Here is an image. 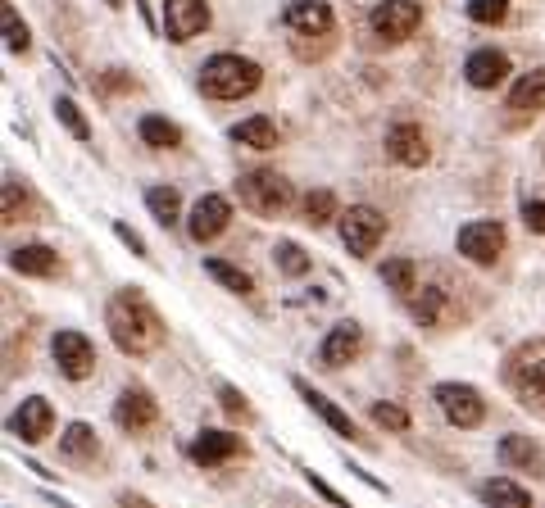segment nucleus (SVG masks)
Wrapping results in <instances>:
<instances>
[{
  "mask_svg": "<svg viewBox=\"0 0 545 508\" xmlns=\"http://www.w3.org/2000/svg\"><path fill=\"white\" fill-rule=\"evenodd\" d=\"M155 418H159V404L150 400V391H141V386H128V391L114 400V422H119L123 431H146Z\"/></svg>",
  "mask_w": 545,
  "mask_h": 508,
  "instance_id": "4468645a",
  "label": "nucleus"
},
{
  "mask_svg": "<svg viewBox=\"0 0 545 508\" xmlns=\"http://www.w3.org/2000/svg\"><path fill=\"white\" fill-rule=\"evenodd\" d=\"M382 236H387V218L377 214L373 205H350L346 214H341V241H346V250L355 254V259H368Z\"/></svg>",
  "mask_w": 545,
  "mask_h": 508,
  "instance_id": "20e7f679",
  "label": "nucleus"
},
{
  "mask_svg": "<svg viewBox=\"0 0 545 508\" xmlns=\"http://www.w3.org/2000/svg\"><path fill=\"white\" fill-rule=\"evenodd\" d=\"M55 118H60V123L69 127V132H73V137H78V141H91V123H87V118H82V109L73 105L69 96H60V100H55Z\"/></svg>",
  "mask_w": 545,
  "mask_h": 508,
  "instance_id": "7c9ffc66",
  "label": "nucleus"
},
{
  "mask_svg": "<svg viewBox=\"0 0 545 508\" xmlns=\"http://www.w3.org/2000/svg\"><path fill=\"white\" fill-rule=\"evenodd\" d=\"M382 282H387L396 295H414V291H418V268H414V259H387V264H382Z\"/></svg>",
  "mask_w": 545,
  "mask_h": 508,
  "instance_id": "c85d7f7f",
  "label": "nucleus"
},
{
  "mask_svg": "<svg viewBox=\"0 0 545 508\" xmlns=\"http://www.w3.org/2000/svg\"><path fill=\"white\" fill-rule=\"evenodd\" d=\"M50 422H55L50 404L41 400V395H32V400H23V404H19V413H14L10 431L23 440V445H41V440L50 436Z\"/></svg>",
  "mask_w": 545,
  "mask_h": 508,
  "instance_id": "f3484780",
  "label": "nucleus"
},
{
  "mask_svg": "<svg viewBox=\"0 0 545 508\" xmlns=\"http://www.w3.org/2000/svg\"><path fill=\"white\" fill-rule=\"evenodd\" d=\"M387 155L405 168H423L427 164V137L418 123H391L387 132Z\"/></svg>",
  "mask_w": 545,
  "mask_h": 508,
  "instance_id": "ddd939ff",
  "label": "nucleus"
},
{
  "mask_svg": "<svg viewBox=\"0 0 545 508\" xmlns=\"http://www.w3.org/2000/svg\"><path fill=\"white\" fill-rule=\"evenodd\" d=\"M209 28V5L205 0H164V37L191 41Z\"/></svg>",
  "mask_w": 545,
  "mask_h": 508,
  "instance_id": "6e6552de",
  "label": "nucleus"
},
{
  "mask_svg": "<svg viewBox=\"0 0 545 508\" xmlns=\"http://www.w3.org/2000/svg\"><path fill=\"white\" fill-rule=\"evenodd\" d=\"M464 78H468V87H477V91H491L496 82H505L509 78V55L505 50H473L468 55V64H464Z\"/></svg>",
  "mask_w": 545,
  "mask_h": 508,
  "instance_id": "dca6fc26",
  "label": "nucleus"
},
{
  "mask_svg": "<svg viewBox=\"0 0 545 508\" xmlns=\"http://www.w3.org/2000/svg\"><path fill=\"white\" fill-rule=\"evenodd\" d=\"M423 23V5L418 0H382L373 14H368V28L377 41H405L418 32Z\"/></svg>",
  "mask_w": 545,
  "mask_h": 508,
  "instance_id": "39448f33",
  "label": "nucleus"
},
{
  "mask_svg": "<svg viewBox=\"0 0 545 508\" xmlns=\"http://www.w3.org/2000/svg\"><path fill=\"white\" fill-rule=\"evenodd\" d=\"M60 450L69 454V459H96V431H91L87 422H69L60 436Z\"/></svg>",
  "mask_w": 545,
  "mask_h": 508,
  "instance_id": "bb28decb",
  "label": "nucleus"
},
{
  "mask_svg": "<svg viewBox=\"0 0 545 508\" xmlns=\"http://www.w3.org/2000/svg\"><path fill=\"white\" fill-rule=\"evenodd\" d=\"M109 5H114V10H119V5H123V0H109Z\"/></svg>",
  "mask_w": 545,
  "mask_h": 508,
  "instance_id": "a18cd8bd",
  "label": "nucleus"
},
{
  "mask_svg": "<svg viewBox=\"0 0 545 508\" xmlns=\"http://www.w3.org/2000/svg\"><path fill=\"white\" fill-rule=\"evenodd\" d=\"M368 413H373L377 427H387V431H409V413L396 409V404H373Z\"/></svg>",
  "mask_w": 545,
  "mask_h": 508,
  "instance_id": "f704fd0d",
  "label": "nucleus"
},
{
  "mask_svg": "<svg viewBox=\"0 0 545 508\" xmlns=\"http://www.w3.org/2000/svg\"><path fill=\"white\" fill-rule=\"evenodd\" d=\"M128 87H132V82H128V73H123V69L105 73V91H128Z\"/></svg>",
  "mask_w": 545,
  "mask_h": 508,
  "instance_id": "79ce46f5",
  "label": "nucleus"
},
{
  "mask_svg": "<svg viewBox=\"0 0 545 508\" xmlns=\"http://www.w3.org/2000/svg\"><path fill=\"white\" fill-rule=\"evenodd\" d=\"M432 400H436V409L446 413V422L450 427H477V422L486 418V404H482V395L473 391V386H464V381H441L432 391Z\"/></svg>",
  "mask_w": 545,
  "mask_h": 508,
  "instance_id": "423d86ee",
  "label": "nucleus"
},
{
  "mask_svg": "<svg viewBox=\"0 0 545 508\" xmlns=\"http://www.w3.org/2000/svg\"><path fill=\"white\" fill-rule=\"evenodd\" d=\"M296 391H300V400H305L309 409H314L318 418L327 422V427L337 431V436H346V440H364V436H359V427H355V418H350L346 409H337V404L327 400V395H318L314 386H309V381H300V377H296Z\"/></svg>",
  "mask_w": 545,
  "mask_h": 508,
  "instance_id": "6ab92c4d",
  "label": "nucleus"
},
{
  "mask_svg": "<svg viewBox=\"0 0 545 508\" xmlns=\"http://www.w3.org/2000/svg\"><path fill=\"white\" fill-rule=\"evenodd\" d=\"M119 504H123V508H150L141 495H119Z\"/></svg>",
  "mask_w": 545,
  "mask_h": 508,
  "instance_id": "37998d69",
  "label": "nucleus"
},
{
  "mask_svg": "<svg viewBox=\"0 0 545 508\" xmlns=\"http://www.w3.org/2000/svg\"><path fill=\"white\" fill-rule=\"evenodd\" d=\"M50 354H55V363H60V372L69 381H87L91 368H96V350H91V341L82 332H55Z\"/></svg>",
  "mask_w": 545,
  "mask_h": 508,
  "instance_id": "0eeeda50",
  "label": "nucleus"
},
{
  "mask_svg": "<svg viewBox=\"0 0 545 508\" xmlns=\"http://www.w3.org/2000/svg\"><path fill=\"white\" fill-rule=\"evenodd\" d=\"M264 82L255 59H241V55H214L205 59V69H200V91L214 100H241Z\"/></svg>",
  "mask_w": 545,
  "mask_h": 508,
  "instance_id": "f03ea898",
  "label": "nucleus"
},
{
  "mask_svg": "<svg viewBox=\"0 0 545 508\" xmlns=\"http://www.w3.org/2000/svg\"><path fill=\"white\" fill-rule=\"evenodd\" d=\"M500 250H505V227L500 223H468L459 227V254L473 259V264H496Z\"/></svg>",
  "mask_w": 545,
  "mask_h": 508,
  "instance_id": "1a4fd4ad",
  "label": "nucleus"
},
{
  "mask_svg": "<svg viewBox=\"0 0 545 508\" xmlns=\"http://www.w3.org/2000/svg\"><path fill=\"white\" fill-rule=\"evenodd\" d=\"M114 236H119V241H123V245H128V250H132V254H141V259H150V254H146V241H141V236H137V232H132V227H128V223H114Z\"/></svg>",
  "mask_w": 545,
  "mask_h": 508,
  "instance_id": "ea45409f",
  "label": "nucleus"
},
{
  "mask_svg": "<svg viewBox=\"0 0 545 508\" xmlns=\"http://www.w3.org/2000/svg\"><path fill=\"white\" fill-rule=\"evenodd\" d=\"M205 273L214 277L218 286H228L232 295H250V291H255L250 273H241V268H237V264H228V259H205Z\"/></svg>",
  "mask_w": 545,
  "mask_h": 508,
  "instance_id": "cd10ccee",
  "label": "nucleus"
},
{
  "mask_svg": "<svg viewBox=\"0 0 545 508\" xmlns=\"http://www.w3.org/2000/svg\"><path fill=\"white\" fill-rule=\"evenodd\" d=\"M278 268L287 277H305L309 273V254L296 241H278Z\"/></svg>",
  "mask_w": 545,
  "mask_h": 508,
  "instance_id": "473e14b6",
  "label": "nucleus"
},
{
  "mask_svg": "<svg viewBox=\"0 0 545 508\" xmlns=\"http://www.w3.org/2000/svg\"><path fill=\"white\" fill-rule=\"evenodd\" d=\"M509 109H518V114H536V109H545V69L523 73V78L509 87Z\"/></svg>",
  "mask_w": 545,
  "mask_h": 508,
  "instance_id": "412c9836",
  "label": "nucleus"
},
{
  "mask_svg": "<svg viewBox=\"0 0 545 508\" xmlns=\"http://www.w3.org/2000/svg\"><path fill=\"white\" fill-rule=\"evenodd\" d=\"M137 5H141V19H146L150 28H155V14H150V0H137Z\"/></svg>",
  "mask_w": 545,
  "mask_h": 508,
  "instance_id": "c03bdc74",
  "label": "nucleus"
},
{
  "mask_svg": "<svg viewBox=\"0 0 545 508\" xmlns=\"http://www.w3.org/2000/svg\"><path fill=\"white\" fill-rule=\"evenodd\" d=\"M146 205H150V214H155L159 227H173V223H178V214H182V196L173 191V186H150Z\"/></svg>",
  "mask_w": 545,
  "mask_h": 508,
  "instance_id": "393cba45",
  "label": "nucleus"
},
{
  "mask_svg": "<svg viewBox=\"0 0 545 508\" xmlns=\"http://www.w3.org/2000/svg\"><path fill=\"white\" fill-rule=\"evenodd\" d=\"M441 304H446V291H441V286H427V291L414 300V318L423 327H432L436 318H441Z\"/></svg>",
  "mask_w": 545,
  "mask_h": 508,
  "instance_id": "2f4dec72",
  "label": "nucleus"
},
{
  "mask_svg": "<svg viewBox=\"0 0 545 508\" xmlns=\"http://www.w3.org/2000/svg\"><path fill=\"white\" fill-rule=\"evenodd\" d=\"M500 459H505V468H527V472H545V454L536 450L527 436H505L500 440Z\"/></svg>",
  "mask_w": 545,
  "mask_h": 508,
  "instance_id": "b1692460",
  "label": "nucleus"
},
{
  "mask_svg": "<svg viewBox=\"0 0 545 508\" xmlns=\"http://www.w3.org/2000/svg\"><path fill=\"white\" fill-rule=\"evenodd\" d=\"M141 141L155 150H173L182 141V127L169 123V118H159V114H146L141 118Z\"/></svg>",
  "mask_w": 545,
  "mask_h": 508,
  "instance_id": "a878e982",
  "label": "nucleus"
},
{
  "mask_svg": "<svg viewBox=\"0 0 545 508\" xmlns=\"http://www.w3.org/2000/svg\"><path fill=\"white\" fill-rule=\"evenodd\" d=\"M505 377H509V386H514L518 400L545 409V359L541 354H518V359L509 363Z\"/></svg>",
  "mask_w": 545,
  "mask_h": 508,
  "instance_id": "9d476101",
  "label": "nucleus"
},
{
  "mask_svg": "<svg viewBox=\"0 0 545 508\" xmlns=\"http://www.w3.org/2000/svg\"><path fill=\"white\" fill-rule=\"evenodd\" d=\"M523 223H527V232L545 236V200H527V205H523Z\"/></svg>",
  "mask_w": 545,
  "mask_h": 508,
  "instance_id": "4c0bfd02",
  "label": "nucleus"
},
{
  "mask_svg": "<svg viewBox=\"0 0 545 508\" xmlns=\"http://www.w3.org/2000/svg\"><path fill=\"white\" fill-rule=\"evenodd\" d=\"M300 209H305L309 227H323V223H332V214H337V196H332V191H309Z\"/></svg>",
  "mask_w": 545,
  "mask_h": 508,
  "instance_id": "c756f323",
  "label": "nucleus"
},
{
  "mask_svg": "<svg viewBox=\"0 0 545 508\" xmlns=\"http://www.w3.org/2000/svg\"><path fill=\"white\" fill-rule=\"evenodd\" d=\"M19 205H28V196L19 191V182H5V223L19 218Z\"/></svg>",
  "mask_w": 545,
  "mask_h": 508,
  "instance_id": "58836bf2",
  "label": "nucleus"
},
{
  "mask_svg": "<svg viewBox=\"0 0 545 508\" xmlns=\"http://www.w3.org/2000/svg\"><path fill=\"white\" fill-rule=\"evenodd\" d=\"M10 268L23 277H50L60 268V254L50 245H19V250H10Z\"/></svg>",
  "mask_w": 545,
  "mask_h": 508,
  "instance_id": "aec40b11",
  "label": "nucleus"
},
{
  "mask_svg": "<svg viewBox=\"0 0 545 508\" xmlns=\"http://www.w3.org/2000/svg\"><path fill=\"white\" fill-rule=\"evenodd\" d=\"M482 499H486L491 508H532V495H527L518 481H509V477L482 481Z\"/></svg>",
  "mask_w": 545,
  "mask_h": 508,
  "instance_id": "5701e85b",
  "label": "nucleus"
},
{
  "mask_svg": "<svg viewBox=\"0 0 545 508\" xmlns=\"http://www.w3.org/2000/svg\"><path fill=\"white\" fill-rule=\"evenodd\" d=\"M509 14V0H468V19L473 23H500Z\"/></svg>",
  "mask_w": 545,
  "mask_h": 508,
  "instance_id": "72a5a7b5",
  "label": "nucleus"
},
{
  "mask_svg": "<svg viewBox=\"0 0 545 508\" xmlns=\"http://www.w3.org/2000/svg\"><path fill=\"white\" fill-rule=\"evenodd\" d=\"M105 323H109V336L119 345L123 354H150L159 341H164V323H159V313L146 304L141 291H119L109 300L105 309Z\"/></svg>",
  "mask_w": 545,
  "mask_h": 508,
  "instance_id": "f257e3e1",
  "label": "nucleus"
},
{
  "mask_svg": "<svg viewBox=\"0 0 545 508\" xmlns=\"http://www.w3.org/2000/svg\"><path fill=\"white\" fill-rule=\"evenodd\" d=\"M309 486H314V490H318V495H323V499H327V504H337V508H350V504H346V499H341V495H337V490L327 486V481H318V477H314V472H309Z\"/></svg>",
  "mask_w": 545,
  "mask_h": 508,
  "instance_id": "a19ab883",
  "label": "nucleus"
},
{
  "mask_svg": "<svg viewBox=\"0 0 545 508\" xmlns=\"http://www.w3.org/2000/svg\"><path fill=\"white\" fill-rule=\"evenodd\" d=\"M232 223V205L223 196H200L196 200V209H191V218H187V232H191V241H214V236H223V227Z\"/></svg>",
  "mask_w": 545,
  "mask_h": 508,
  "instance_id": "9b49d317",
  "label": "nucleus"
},
{
  "mask_svg": "<svg viewBox=\"0 0 545 508\" xmlns=\"http://www.w3.org/2000/svg\"><path fill=\"white\" fill-rule=\"evenodd\" d=\"M232 141H241V146H250V150H273L278 146V127H273V118H264V114L241 118V123L232 127Z\"/></svg>",
  "mask_w": 545,
  "mask_h": 508,
  "instance_id": "4be33fe9",
  "label": "nucleus"
},
{
  "mask_svg": "<svg viewBox=\"0 0 545 508\" xmlns=\"http://www.w3.org/2000/svg\"><path fill=\"white\" fill-rule=\"evenodd\" d=\"M191 463H200V468H218V463H228L241 454V436H232V431H200L196 440H191Z\"/></svg>",
  "mask_w": 545,
  "mask_h": 508,
  "instance_id": "2eb2a0df",
  "label": "nucleus"
},
{
  "mask_svg": "<svg viewBox=\"0 0 545 508\" xmlns=\"http://www.w3.org/2000/svg\"><path fill=\"white\" fill-rule=\"evenodd\" d=\"M5 46H10L14 55H23V50H28V28L19 23L14 5H5Z\"/></svg>",
  "mask_w": 545,
  "mask_h": 508,
  "instance_id": "c9c22d12",
  "label": "nucleus"
},
{
  "mask_svg": "<svg viewBox=\"0 0 545 508\" xmlns=\"http://www.w3.org/2000/svg\"><path fill=\"white\" fill-rule=\"evenodd\" d=\"M218 400H223V409H228L232 413V418H246V395H241V391H232V386H218Z\"/></svg>",
  "mask_w": 545,
  "mask_h": 508,
  "instance_id": "e433bc0d",
  "label": "nucleus"
},
{
  "mask_svg": "<svg viewBox=\"0 0 545 508\" xmlns=\"http://www.w3.org/2000/svg\"><path fill=\"white\" fill-rule=\"evenodd\" d=\"M282 19H287L291 32L323 37V32H332V5H327V0H291Z\"/></svg>",
  "mask_w": 545,
  "mask_h": 508,
  "instance_id": "a211bd4d",
  "label": "nucleus"
},
{
  "mask_svg": "<svg viewBox=\"0 0 545 508\" xmlns=\"http://www.w3.org/2000/svg\"><path fill=\"white\" fill-rule=\"evenodd\" d=\"M359 350H364V332H359V323H337L323 336V345H318V363H323V368H346Z\"/></svg>",
  "mask_w": 545,
  "mask_h": 508,
  "instance_id": "f8f14e48",
  "label": "nucleus"
},
{
  "mask_svg": "<svg viewBox=\"0 0 545 508\" xmlns=\"http://www.w3.org/2000/svg\"><path fill=\"white\" fill-rule=\"evenodd\" d=\"M237 191H241V205L259 218H278L282 209L291 205V182L282 173H273V168H250V173H241Z\"/></svg>",
  "mask_w": 545,
  "mask_h": 508,
  "instance_id": "7ed1b4c3",
  "label": "nucleus"
}]
</instances>
